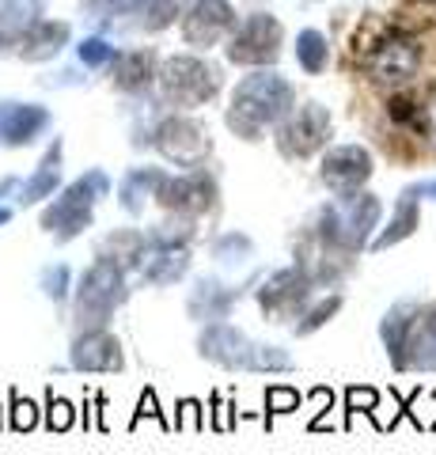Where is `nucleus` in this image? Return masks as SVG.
<instances>
[{
    "label": "nucleus",
    "instance_id": "f257e3e1",
    "mask_svg": "<svg viewBox=\"0 0 436 455\" xmlns=\"http://www.w3.org/2000/svg\"><path fill=\"white\" fill-rule=\"evenodd\" d=\"M125 269L118 262L110 259H95L91 269L80 277L76 284V323L88 326V331H103L107 319L115 315V307L125 304V296H130V289H125Z\"/></svg>",
    "mask_w": 436,
    "mask_h": 455
},
{
    "label": "nucleus",
    "instance_id": "f03ea898",
    "mask_svg": "<svg viewBox=\"0 0 436 455\" xmlns=\"http://www.w3.org/2000/svg\"><path fill=\"white\" fill-rule=\"evenodd\" d=\"M91 190H103L99 175L91 182H76L58 205H50L42 212V228H46V232H58V239H73L80 228H88V220H91V202H95Z\"/></svg>",
    "mask_w": 436,
    "mask_h": 455
},
{
    "label": "nucleus",
    "instance_id": "7ed1b4c3",
    "mask_svg": "<svg viewBox=\"0 0 436 455\" xmlns=\"http://www.w3.org/2000/svg\"><path fill=\"white\" fill-rule=\"evenodd\" d=\"M122 346L107 331H83L73 341V368L76 372H122Z\"/></svg>",
    "mask_w": 436,
    "mask_h": 455
},
{
    "label": "nucleus",
    "instance_id": "20e7f679",
    "mask_svg": "<svg viewBox=\"0 0 436 455\" xmlns=\"http://www.w3.org/2000/svg\"><path fill=\"white\" fill-rule=\"evenodd\" d=\"M198 346H202V357H209L220 368H250V353H255V346L243 338V331H235L228 323H213L198 338Z\"/></svg>",
    "mask_w": 436,
    "mask_h": 455
},
{
    "label": "nucleus",
    "instance_id": "39448f33",
    "mask_svg": "<svg viewBox=\"0 0 436 455\" xmlns=\"http://www.w3.org/2000/svg\"><path fill=\"white\" fill-rule=\"evenodd\" d=\"M140 274H145V281L148 284H171V281H178L182 274L190 269V254H186V247H171V243H152L145 247V254H140Z\"/></svg>",
    "mask_w": 436,
    "mask_h": 455
},
{
    "label": "nucleus",
    "instance_id": "423d86ee",
    "mask_svg": "<svg viewBox=\"0 0 436 455\" xmlns=\"http://www.w3.org/2000/svg\"><path fill=\"white\" fill-rule=\"evenodd\" d=\"M239 300V289H224L220 281H198V289L190 292V304L186 311L194 319H224L228 315V307Z\"/></svg>",
    "mask_w": 436,
    "mask_h": 455
},
{
    "label": "nucleus",
    "instance_id": "0eeeda50",
    "mask_svg": "<svg viewBox=\"0 0 436 455\" xmlns=\"http://www.w3.org/2000/svg\"><path fill=\"white\" fill-rule=\"evenodd\" d=\"M300 296H304L300 277L285 269V274H273L258 289V304H262V311H270V315H289L292 304H300Z\"/></svg>",
    "mask_w": 436,
    "mask_h": 455
},
{
    "label": "nucleus",
    "instance_id": "6e6552de",
    "mask_svg": "<svg viewBox=\"0 0 436 455\" xmlns=\"http://www.w3.org/2000/svg\"><path fill=\"white\" fill-rule=\"evenodd\" d=\"M163 205L171 209H190V212H202L213 205V187L205 179H186V182H171L163 194H160Z\"/></svg>",
    "mask_w": 436,
    "mask_h": 455
},
{
    "label": "nucleus",
    "instance_id": "1a4fd4ad",
    "mask_svg": "<svg viewBox=\"0 0 436 455\" xmlns=\"http://www.w3.org/2000/svg\"><path fill=\"white\" fill-rule=\"evenodd\" d=\"M145 235L140 232H118V235H110L107 239V251H103V259L110 262H118L122 269H130V266H140V254H145Z\"/></svg>",
    "mask_w": 436,
    "mask_h": 455
},
{
    "label": "nucleus",
    "instance_id": "9d476101",
    "mask_svg": "<svg viewBox=\"0 0 436 455\" xmlns=\"http://www.w3.org/2000/svg\"><path fill=\"white\" fill-rule=\"evenodd\" d=\"M73 421H76V406L68 403V398L53 395V387H50V395H46V429L50 433H68Z\"/></svg>",
    "mask_w": 436,
    "mask_h": 455
},
{
    "label": "nucleus",
    "instance_id": "9b49d317",
    "mask_svg": "<svg viewBox=\"0 0 436 455\" xmlns=\"http://www.w3.org/2000/svg\"><path fill=\"white\" fill-rule=\"evenodd\" d=\"M12 429H16V433H31L35 429V425H38V406L31 403V398H23L16 387H12Z\"/></svg>",
    "mask_w": 436,
    "mask_h": 455
},
{
    "label": "nucleus",
    "instance_id": "f8f14e48",
    "mask_svg": "<svg viewBox=\"0 0 436 455\" xmlns=\"http://www.w3.org/2000/svg\"><path fill=\"white\" fill-rule=\"evenodd\" d=\"M140 418H156L163 433H171V429H175V421H167V418H163V410H160V403H156V391H152V387H145V395H140V403H137V414H133V421H130V429H137Z\"/></svg>",
    "mask_w": 436,
    "mask_h": 455
},
{
    "label": "nucleus",
    "instance_id": "ddd939ff",
    "mask_svg": "<svg viewBox=\"0 0 436 455\" xmlns=\"http://www.w3.org/2000/svg\"><path fill=\"white\" fill-rule=\"evenodd\" d=\"M42 292H46L50 300H65V292H68V266L42 269Z\"/></svg>",
    "mask_w": 436,
    "mask_h": 455
},
{
    "label": "nucleus",
    "instance_id": "4468645a",
    "mask_svg": "<svg viewBox=\"0 0 436 455\" xmlns=\"http://www.w3.org/2000/svg\"><path fill=\"white\" fill-rule=\"evenodd\" d=\"M175 429H205V410H202L198 398H182L178 403Z\"/></svg>",
    "mask_w": 436,
    "mask_h": 455
},
{
    "label": "nucleus",
    "instance_id": "2eb2a0df",
    "mask_svg": "<svg viewBox=\"0 0 436 455\" xmlns=\"http://www.w3.org/2000/svg\"><path fill=\"white\" fill-rule=\"evenodd\" d=\"M42 167H46V171H42V175L31 182V187L23 190V202H38V197H42V194H46V190L53 187V179H58V156L50 152V160L42 164Z\"/></svg>",
    "mask_w": 436,
    "mask_h": 455
},
{
    "label": "nucleus",
    "instance_id": "dca6fc26",
    "mask_svg": "<svg viewBox=\"0 0 436 455\" xmlns=\"http://www.w3.org/2000/svg\"><path fill=\"white\" fill-rule=\"evenodd\" d=\"M266 406H270V414H289L300 406V395L289 387H266Z\"/></svg>",
    "mask_w": 436,
    "mask_h": 455
},
{
    "label": "nucleus",
    "instance_id": "f3484780",
    "mask_svg": "<svg viewBox=\"0 0 436 455\" xmlns=\"http://www.w3.org/2000/svg\"><path fill=\"white\" fill-rule=\"evenodd\" d=\"M243 251H250V243H247L243 235H224L220 243L213 247V254H217L220 262H243V259H239V254H243Z\"/></svg>",
    "mask_w": 436,
    "mask_h": 455
},
{
    "label": "nucleus",
    "instance_id": "a211bd4d",
    "mask_svg": "<svg viewBox=\"0 0 436 455\" xmlns=\"http://www.w3.org/2000/svg\"><path fill=\"white\" fill-rule=\"evenodd\" d=\"M250 368H258V372L262 368H277L281 372V368H289V357H281V353L270 349V346H255V353H250Z\"/></svg>",
    "mask_w": 436,
    "mask_h": 455
},
{
    "label": "nucleus",
    "instance_id": "6ab92c4d",
    "mask_svg": "<svg viewBox=\"0 0 436 455\" xmlns=\"http://www.w3.org/2000/svg\"><path fill=\"white\" fill-rule=\"evenodd\" d=\"M232 410H235V406H224L220 395H213V429H217V433H224V429H232V425H235V421H232Z\"/></svg>",
    "mask_w": 436,
    "mask_h": 455
},
{
    "label": "nucleus",
    "instance_id": "aec40b11",
    "mask_svg": "<svg viewBox=\"0 0 436 455\" xmlns=\"http://www.w3.org/2000/svg\"><path fill=\"white\" fill-rule=\"evenodd\" d=\"M8 220V209H0V224H4Z\"/></svg>",
    "mask_w": 436,
    "mask_h": 455
}]
</instances>
